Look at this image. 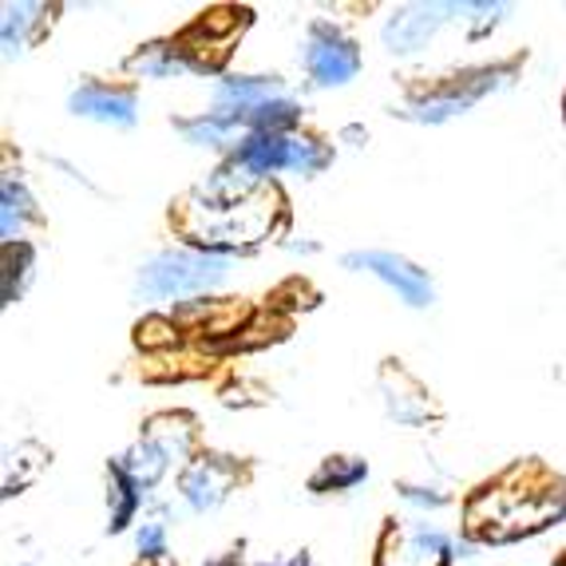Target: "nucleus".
<instances>
[{
    "mask_svg": "<svg viewBox=\"0 0 566 566\" xmlns=\"http://www.w3.org/2000/svg\"><path fill=\"white\" fill-rule=\"evenodd\" d=\"M143 503V488L123 472V463L112 460L107 463V531L119 535L135 523V511Z\"/></svg>",
    "mask_w": 566,
    "mask_h": 566,
    "instance_id": "dca6fc26",
    "label": "nucleus"
},
{
    "mask_svg": "<svg viewBox=\"0 0 566 566\" xmlns=\"http://www.w3.org/2000/svg\"><path fill=\"white\" fill-rule=\"evenodd\" d=\"M448 20H460V4H408L397 9L380 29V44L392 56H416L436 40V32L444 29Z\"/></svg>",
    "mask_w": 566,
    "mask_h": 566,
    "instance_id": "1a4fd4ad",
    "label": "nucleus"
},
{
    "mask_svg": "<svg viewBox=\"0 0 566 566\" xmlns=\"http://www.w3.org/2000/svg\"><path fill=\"white\" fill-rule=\"evenodd\" d=\"M555 566H566V551H563V555L555 558Z\"/></svg>",
    "mask_w": 566,
    "mask_h": 566,
    "instance_id": "393cba45",
    "label": "nucleus"
},
{
    "mask_svg": "<svg viewBox=\"0 0 566 566\" xmlns=\"http://www.w3.org/2000/svg\"><path fill=\"white\" fill-rule=\"evenodd\" d=\"M333 163V151L322 139H310V135H245L238 139V147L230 151L227 167H234L242 179L262 182L270 175H317Z\"/></svg>",
    "mask_w": 566,
    "mask_h": 566,
    "instance_id": "7ed1b4c3",
    "label": "nucleus"
},
{
    "mask_svg": "<svg viewBox=\"0 0 566 566\" xmlns=\"http://www.w3.org/2000/svg\"><path fill=\"white\" fill-rule=\"evenodd\" d=\"M230 274V258L207 254L195 245H175V250H159L139 265L135 290L147 302H187V297H202V293L218 290Z\"/></svg>",
    "mask_w": 566,
    "mask_h": 566,
    "instance_id": "f03ea898",
    "label": "nucleus"
},
{
    "mask_svg": "<svg viewBox=\"0 0 566 566\" xmlns=\"http://www.w3.org/2000/svg\"><path fill=\"white\" fill-rule=\"evenodd\" d=\"M302 72L313 87H345L360 72V44L333 20H313L302 36Z\"/></svg>",
    "mask_w": 566,
    "mask_h": 566,
    "instance_id": "39448f33",
    "label": "nucleus"
},
{
    "mask_svg": "<svg viewBox=\"0 0 566 566\" xmlns=\"http://www.w3.org/2000/svg\"><path fill=\"white\" fill-rule=\"evenodd\" d=\"M207 60H199L187 48V40H167V44H147L127 60V72L143 80H179L207 72Z\"/></svg>",
    "mask_w": 566,
    "mask_h": 566,
    "instance_id": "f8f14e48",
    "label": "nucleus"
},
{
    "mask_svg": "<svg viewBox=\"0 0 566 566\" xmlns=\"http://www.w3.org/2000/svg\"><path fill=\"white\" fill-rule=\"evenodd\" d=\"M135 547L143 558H163L167 555V523L163 520H143L135 531Z\"/></svg>",
    "mask_w": 566,
    "mask_h": 566,
    "instance_id": "412c9836",
    "label": "nucleus"
},
{
    "mask_svg": "<svg viewBox=\"0 0 566 566\" xmlns=\"http://www.w3.org/2000/svg\"><path fill=\"white\" fill-rule=\"evenodd\" d=\"M207 566H242V558H238V555H218V558H210Z\"/></svg>",
    "mask_w": 566,
    "mask_h": 566,
    "instance_id": "b1692460",
    "label": "nucleus"
},
{
    "mask_svg": "<svg viewBox=\"0 0 566 566\" xmlns=\"http://www.w3.org/2000/svg\"><path fill=\"white\" fill-rule=\"evenodd\" d=\"M365 480H368V463L360 455H325L317 463V472L310 475V491L333 495V491H353Z\"/></svg>",
    "mask_w": 566,
    "mask_h": 566,
    "instance_id": "6ab92c4d",
    "label": "nucleus"
},
{
    "mask_svg": "<svg viewBox=\"0 0 566 566\" xmlns=\"http://www.w3.org/2000/svg\"><path fill=\"white\" fill-rule=\"evenodd\" d=\"M377 566H452V535L428 523H388Z\"/></svg>",
    "mask_w": 566,
    "mask_h": 566,
    "instance_id": "0eeeda50",
    "label": "nucleus"
},
{
    "mask_svg": "<svg viewBox=\"0 0 566 566\" xmlns=\"http://www.w3.org/2000/svg\"><path fill=\"white\" fill-rule=\"evenodd\" d=\"M163 424H167V416H159V420H155V424L147 428V432H143L132 448H127V452L115 455V460L123 463V472L132 475L143 491L155 488V483L167 475L170 463H175V455H182V452H187V444H190L187 428H179V432H175V428H163Z\"/></svg>",
    "mask_w": 566,
    "mask_h": 566,
    "instance_id": "6e6552de",
    "label": "nucleus"
},
{
    "mask_svg": "<svg viewBox=\"0 0 566 566\" xmlns=\"http://www.w3.org/2000/svg\"><path fill=\"white\" fill-rule=\"evenodd\" d=\"M234 488H238V463L230 455H214V452L195 455L179 475L182 500L195 511H214L218 503L230 500Z\"/></svg>",
    "mask_w": 566,
    "mask_h": 566,
    "instance_id": "9b49d317",
    "label": "nucleus"
},
{
    "mask_svg": "<svg viewBox=\"0 0 566 566\" xmlns=\"http://www.w3.org/2000/svg\"><path fill=\"white\" fill-rule=\"evenodd\" d=\"M400 495H405L408 503H416V507H448L452 503V495H444L440 488H412V483H400Z\"/></svg>",
    "mask_w": 566,
    "mask_h": 566,
    "instance_id": "4be33fe9",
    "label": "nucleus"
},
{
    "mask_svg": "<svg viewBox=\"0 0 566 566\" xmlns=\"http://www.w3.org/2000/svg\"><path fill=\"white\" fill-rule=\"evenodd\" d=\"M258 566H313V558H310V555H305V551H302V555H293V558H282V563H258Z\"/></svg>",
    "mask_w": 566,
    "mask_h": 566,
    "instance_id": "5701e85b",
    "label": "nucleus"
},
{
    "mask_svg": "<svg viewBox=\"0 0 566 566\" xmlns=\"http://www.w3.org/2000/svg\"><path fill=\"white\" fill-rule=\"evenodd\" d=\"M36 265V245L32 242H9L4 245V305H12L24 293Z\"/></svg>",
    "mask_w": 566,
    "mask_h": 566,
    "instance_id": "aec40b11",
    "label": "nucleus"
},
{
    "mask_svg": "<svg viewBox=\"0 0 566 566\" xmlns=\"http://www.w3.org/2000/svg\"><path fill=\"white\" fill-rule=\"evenodd\" d=\"M285 95V84L277 76H222L210 92L214 99V112H227L238 119L242 127V115H250L254 107L270 104V99H282ZM245 139V132H242Z\"/></svg>",
    "mask_w": 566,
    "mask_h": 566,
    "instance_id": "ddd939ff",
    "label": "nucleus"
},
{
    "mask_svg": "<svg viewBox=\"0 0 566 566\" xmlns=\"http://www.w3.org/2000/svg\"><path fill=\"white\" fill-rule=\"evenodd\" d=\"M40 210H36V199H32V190L24 187L20 179H4L0 182V230H4V245L9 242H24L20 230L36 222Z\"/></svg>",
    "mask_w": 566,
    "mask_h": 566,
    "instance_id": "a211bd4d",
    "label": "nucleus"
},
{
    "mask_svg": "<svg viewBox=\"0 0 566 566\" xmlns=\"http://www.w3.org/2000/svg\"><path fill=\"white\" fill-rule=\"evenodd\" d=\"M67 112L80 115V119L115 127V132H127L139 119V95H135V87L107 84V80H84L76 92L67 95Z\"/></svg>",
    "mask_w": 566,
    "mask_h": 566,
    "instance_id": "9d476101",
    "label": "nucleus"
},
{
    "mask_svg": "<svg viewBox=\"0 0 566 566\" xmlns=\"http://www.w3.org/2000/svg\"><path fill=\"white\" fill-rule=\"evenodd\" d=\"M175 132H179L190 147H227V151H234L238 139H242V127H238L234 115L214 112V107L190 115V119H175Z\"/></svg>",
    "mask_w": 566,
    "mask_h": 566,
    "instance_id": "2eb2a0df",
    "label": "nucleus"
},
{
    "mask_svg": "<svg viewBox=\"0 0 566 566\" xmlns=\"http://www.w3.org/2000/svg\"><path fill=\"white\" fill-rule=\"evenodd\" d=\"M555 520H566V480L547 475L538 463L511 468L468 500V535L480 543L538 535Z\"/></svg>",
    "mask_w": 566,
    "mask_h": 566,
    "instance_id": "f257e3e1",
    "label": "nucleus"
},
{
    "mask_svg": "<svg viewBox=\"0 0 566 566\" xmlns=\"http://www.w3.org/2000/svg\"><path fill=\"white\" fill-rule=\"evenodd\" d=\"M44 29H48L44 4H9V9H4V24H0L4 56H20V52H29V44Z\"/></svg>",
    "mask_w": 566,
    "mask_h": 566,
    "instance_id": "f3484780",
    "label": "nucleus"
},
{
    "mask_svg": "<svg viewBox=\"0 0 566 566\" xmlns=\"http://www.w3.org/2000/svg\"><path fill=\"white\" fill-rule=\"evenodd\" d=\"M511 76H515V64H483V67H472V72H460V76H448L436 87H428L424 95L408 99L405 115L416 123H448V119H455V115L472 112L491 92L507 87Z\"/></svg>",
    "mask_w": 566,
    "mask_h": 566,
    "instance_id": "20e7f679",
    "label": "nucleus"
},
{
    "mask_svg": "<svg viewBox=\"0 0 566 566\" xmlns=\"http://www.w3.org/2000/svg\"><path fill=\"white\" fill-rule=\"evenodd\" d=\"M340 262H345V270H357V274H368V277H377V282H385L408 310H428V305L436 302L428 270L408 262L405 254H392V250H353V254H345Z\"/></svg>",
    "mask_w": 566,
    "mask_h": 566,
    "instance_id": "423d86ee",
    "label": "nucleus"
},
{
    "mask_svg": "<svg viewBox=\"0 0 566 566\" xmlns=\"http://www.w3.org/2000/svg\"><path fill=\"white\" fill-rule=\"evenodd\" d=\"M385 400H397L400 397V405L397 408H388V416L397 420V424H424L428 416H436V408H432V400H428V392L420 385H416L412 377H408L405 368H397V365H388L385 368Z\"/></svg>",
    "mask_w": 566,
    "mask_h": 566,
    "instance_id": "4468645a",
    "label": "nucleus"
}]
</instances>
